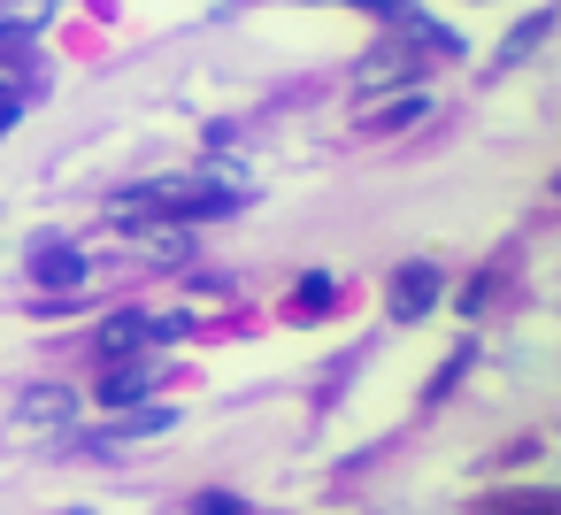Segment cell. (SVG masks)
Listing matches in <instances>:
<instances>
[{"instance_id":"6da1fadb","label":"cell","mask_w":561,"mask_h":515,"mask_svg":"<svg viewBox=\"0 0 561 515\" xmlns=\"http://www.w3.org/2000/svg\"><path fill=\"white\" fill-rule=\"evenodd\" d=\"M423 55H431L423 39H415V47H385V55H369V62H362V78H354V93H362V101H377V93L408 85V78L423 70Z\"/></svg>"},{"instance_id":"7a4b0ae2","label":"cell","mask_w":561,"mask_h":515,"mask_svg":"<svg viewBox=\"0 0 561 515\" xmlns=\"http://www.w3.org/2000/svg\"><path fill=\"white\" fill-rule=\"evenodd\" d=\"M431 308H438V270H431V262H400V270H392V316L415 323V316H431Z\"/></svg>"},{"instance_id":"3957f363","label":"cell","mask_w":561,"mask_h":515,"mask_svg":"<svg viewBox=\"0 0 561 515\" xmlns=\"http://www.w3.org/2000/svg\"><path fill=\"white\" fill-rule=\"evenodd\" d=\"M154 385H162V369H154L147 354H131V362L116 354V369L101 377V400H108V408H131V400H147Z\"/></svg>"},{"instance_id":"277c9868","label":"cell","mask_w":561,"mask_h":515,"mask_svg":"<svg viewBox=\"0 0 561 515\" xmlns=\"http://www.w3.org/2000/svg\"><path fill=\"white\" fill-rule=\"evenodd\" d=\"M32 277H39L47 293L85 285V254H78V247H62V239H39V247H32Z\"/></svg>"},{"instance_id":"5b68a950","label":"cell","mask_w":561,"mask_h":515,"mask_svg":"<svg viewBox=\"0 0 561 515\" xmlns=\"http://www.w3.org/2000/svg\"><path fill=\"white\" fill-rule=\"evenodd\" d=\"M55 16V0H0V39H32Z\"/></svg>"},{"instance_id":"8992f818","label":"cell","mask_w":561,"mask_h":515,"mask_svg":"<svg viewBox=\"0 0 561 515\" xmlns=\"http://www.w3.org/2000/svg\"><path fill=\"white\" fill-rule=\"evenodd\" d=\"M16 415H24V423H70V415H78V400H70V392H24V400H16Z\"/></svg>"},{"instance_id":"52a82bcc","label":"cell","mask_w":561,"mask_h":515,"mask_svg":"<svg viewBox=\"0 0 561 515\" xmlns=\"http://www.w3.org/2000/svg\"><path fill=\"white\" fill-rule=\"evenodd\" d=\"M32 78V55H24V39H9L0 47V85H24Z\"/></svg>"},{"instance_id":"ba28073f","label":"cell","mask_w":561,"mask_h":515,"mask_svg":"<svg viewBox=\"0 0 561 515\" xmlns=\"http://www.w3.org/2000/svg\"><path fill=\"white\" fill-rule=\"evenodd\" d=\"M415 116H423V101L408 93V101H392V108H377V131H408Z\"/></svg>"},{"instance_id":"9c48e42d","label":"cell","mask_w":561,"mask_h":515,"mask_svg":"<svg viewBox=\"0 0 561 515\" xmlns=\"http://www.w3.org/2000/svg\"><path fill=\"white\" fill-rule=\"evenodd\" d=\"M546 32H553V16H530V24H523V32H515V39H507V62H515V55H530V47H538V39H546Z\"/></svg>"},{"instance_id":"30bf717a","label":"cell","mask_w":561,"mask_h":515,"mask_svg":"<svg viewBox=\"0 0 561 515\" xmlns=\"http://www.w3.org/2000/svg\"><path fill=\"white\" fill-rule=\"evenodd\" d=\"M293 308H300V316H323V308H331V277H316V285H300V293H293Z\"/></svg>"},{"instance_id":"8fae6325","label":"cell","mask_w":561,"mask_h":515,"mask_svg":"<svg viewBox=\"0 0 561 515\" xmlns=\"http://www.w3.org/2000/svg\"><path fill=\"white\" fill-rule=\"evenodd\" d=\"M131 431H139V438H154V431H170V408H139V415H131Z\"/></svg>"},{"instance_id":"7c38bea8","label":"cell","mask_w":561,"mask_h":515,"mask_svg":"<svg viewBox=\"0 0 561 515\" xmlns=\"http://www.w3.org/2000/svg\"><path fill=\"white\" fill-rule=\"evenodd\" d=\"M16 116H24L16 101H0V139H9V131H16Z\"/></svg>"}]
</instances>
